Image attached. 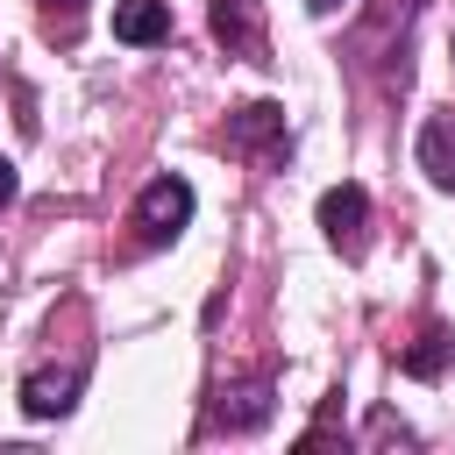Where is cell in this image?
Listing matches in <instances>:
<instances>
[{
  "label": "cell",
  "mask_w": 455,
  "mask_h": 455,
  "mask_svg": "<svg viewBox=\"0 0 455 455\" xmlns=\"http://www.w3.org/2000/svg\"><path fill=\"white\" fill-rule=\"evenodd\" d=\"M185 220H192V185L171 178V171L149 178L142 199H135V242H142V249H164V242L185 235Z\"/></svg>",
  "instance_id": "obj_1"
},
{
  "label": "cell",
  "mask_w": 455,
  "mask_h": 455,
  "mask_svg": "<svg viewBox=\"0 0 455 455\" xmlns=\"http://www.w3.org/2000/svg\"><path fill=\"white\" fill-rule=\"evenodd\" d=\"M228 149L235 156H256V164H284L291 156V128H284V107L277 100H249L228 114Z\"/></svg>",
  "instance_id": "obj_2"
},
{
  "label": "cell",
  "mask_w": 455,
  "mask_h": 455,
  "mask_svg": "<svg viewBox=\"0 0 455 455\" xmlns=\"http://www.w3.org/2000/svg\"><path fill=\"white\" fill-rule=\"evenodd\" d=\"M320 228H327V242L341 256H363V242H370V192L363 185H327L320 192Z\"/></svg>",
  "instance_id": "obj_3"
},
{
  "label": "cell",
  "mask_w": 455,
  "mask_h": 455,
  "mask_svg": "<svg viewBox=\"0 0 455 455\" xmlns=\"http://www.w3.org/2000/svg\"><path fill=\"white\" fill-rule=\"evenodd\" d=\"M78 384H85V363H64V370H28V377H21V412H28V419H57V412H71Z\"/></svg>",
  "instance_id": "obj_4"
},
{
  "label": "cell",
  "mask_w": 455,
  "mask_h": 455,
  "mask_svg": "<svg viewBox=\"0 0 455 455\" xmlns=\"http://www.w3.org/2000/svg\"><path fill=\"white\" fill-rule=\"evenodd\" d=\"M213 43L228 57H256L263 64V7L256 0H213Z\"/></svg>",
  "instance_id": "obj_5"
},
{
  "label": "cell",
  "mask_w": 455,
  "mask_h": 455,
  "mask_svg": "<svg viewBox=\"0 0 455 455\" xmlns=\"http://www.w3.org/2000/svg\"><path fill=\"white\" fill-rule=\"evenodd\" d=\"M263 419H270V384H263V377H249V384H220V391H213V427L249 434V427H263Z\"/></svg>",
  "instance_id": "obj_6"
},
{
  "label": "cell",
  "mask_w": 455,
  "mask_h": 455,
  "mask_svg": "<svg viewBox=\"0 0 455 455\" xmlns=\"http://www.w3.org/2000/svg\"><path fill=\"white\" fill-rule=\"evenodd\" d=\"M412 156H419V171H427L441 192H455V114H427Z\"/></svg>",
  "instance_id": "obj_7"
},
{
  "label": "cell",
  "mask_w": 455,
  "mask_h": 455,
  "mask_svg": "<svg viewBox=\"0 0 455 455\" xmlns=\"http://www.w3.org/2000/svg\"><path fill=\"white\" fill-rule=\"evenodd\" d=\"M114 36L121 43H164L171 36V0H114Z\"/></svg>",
  "instance_id": "obj_8"
},
{
  "label": "cell",
  "mask_w": 455,
  "mask_h": 455,
  "mask_svg": "<svg viewBox=\"0 0 455 455\" xmlns=\"http://www.w3.org/2000/svg\"><path fill=\"white\" fill-rule=\"evenodd\" d=\"M448 363H455V327H441V320H427L419 341L398 348V370H405V377H441Z\"/></svg>",
  "instance_id": "obj_9"
},
{
  "label": "cell",
  "mask_w": 455,
  "mask_h": 455,
  "mask_svg": "<svg viewBox=\"0 0 455 455\" xmlns=\"http://www.w3.org/2000/svg\"><path fill=\"white\" fill-rule=\"evenodd\" d=\"M412 14H419V0H377V7H370V36H391V28L405 36Z\"/></svg>",
  "instance_id": "obj_10"
},
{
  "label": "cell",
  "mask_w": 455,
  "mask_h": 455,
  "mask_svg": "<svg viewBox=\"0 0 455 455\" xmlns=\"http://www.w3.org/2000/svg\"><path fill=\"white\" fill-rule=\"evenodd\" d=\"M78 7H85V0H43V14H50V28H64V36H71V21H78Z\"/></svg>",
  "instance_id": "obj_11"
},
{
  "label": "cell",
  "mask_w": 455,
  "mask_h": 455,
  "mask_svg": "<svg viewBox=\"0 0 455 455\" xmlns=\"http://www.w3.org/2000/svg\"><path fill=\"white\" fill-rule=\"evenodd\" d=\"M7 199H14V164L0 156V206H7Z\"/></svg>",
  "instance_id": "obj_12"
},
{
  "label": "cell",
  "mask_w": 455,
  "mask_h": 455,
  "mask_svg": "<svg viewBox=\"0 0 455 455\" xmlns=\"http://www.w3.org/2000/svg\"><path fill=\"white\" fill-rule=\"evenodd\" d=\"M306 7H313V14H334V7H341V0H306Z\"/></svg>",
  "instance_id": "obj_13"
}]
</instances>
